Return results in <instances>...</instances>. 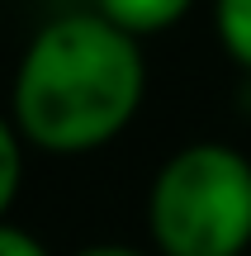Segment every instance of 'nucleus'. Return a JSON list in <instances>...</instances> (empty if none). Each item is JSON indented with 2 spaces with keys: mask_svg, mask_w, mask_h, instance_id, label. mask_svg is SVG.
Returning a JSON list of instances; mask_svg holds the SVG:
<instances>
[{
  "mask_svg": "<svg viewBox=\"0 0 251 256\" xmlns=\"http://www.w3.org/2000/svg\"><path fill=\"white\" fill-rule=\"evenodd\" d=\"M138 34L104 14H66L28 43L14 81L19 128L47 152L100 147L138 114L142 52Z\"/></svg>",
  "mask_w": 251,
  "mask_h": 256,
  "instance_id": "1",
  "label": "nucleus"
},
{
  "mask_svg": "<svg viewBox=\"0 0 251 256\" xmlns=\"http://www.w3.org/2000/svg\"><path fill=\"white\" fill-rule=\"evenodd\" d=\"M152 232L166 256H242L251 242V166L223 142H195L152 185Z\"/></svg>",
  "mask_w": 251,
  "mask_h": 256,
  "instance_id": "2",
  "label": "nucleus"
},
{
  "mask_svg": "<svg viewBox=\"0 0 251 256\" xmlns=\"http://www.w3.org/2000/svg\"><path fill=\"white\" fill-rule=\"evenodd\" d=\"M185 10L190 0H100V14L128 34H157V28L176 24Z\"/></svg>",
  "mask_w": 251,
  "mask_h": 256,
  "instance_id": "3",
  "label": "nucleus"
},
{
  "mask_svg": "<svg viewBox=\"0 0 251 256\" xmlns=\"http://www.w3.org/2000/svg\"><path fill=\"white\" fill-rule=\"evenodd\" d=\"M218 34L223 48L237 57L242 66H251V0H218Z\"/></svg>",
  "mask_w": 251,
  "mask_h": 256,
  "instance_id": "4",
  "label": "nucleus"
},
{
  "mask_svg": "<svg viewBox=\"0 0 251 256\" xmlns=\"http://www.w3.org/2000/svg\"><path fill=\"white\" fill-rule=\"evenodd\" d=\"M14 190H19V142L9 133V124L0 119V214L9 209Z\"/></svg>",
  "mask_w": 251,
  "mask_h": 256,
  "instance_id": "5",
  "label": "nucleus"
},
{
  "mask_svg": "<svg viewBox=\"0 0 251 256\" xmlns=\"http://www.w3.org/2000/svg\"><path fill=\"white\" fill-rule=\"evenodd\" d=\"M0 256H47V252L38 247L28 232H19V228H0Z\"/></svg>",
  "mask_w": 251,
  "mask_h": 256,
  "instance_id": "6",
  "label": "nucleus"
},
{
  "mask_svg": "<svg viewBox=\"0 0 251 256\" xmlns=\"http://www.w3.org/2000/svg\"><path fill=\"white\" fill-rule=\"evenodd\" d=\"M76 256H138L128 247H90V252H76Z\"/></svg>",
  "mask_w": 251,
  "mask_h": 256,
  "instance_id": "7",
  "label": "nucleus"
}]
</instances>
